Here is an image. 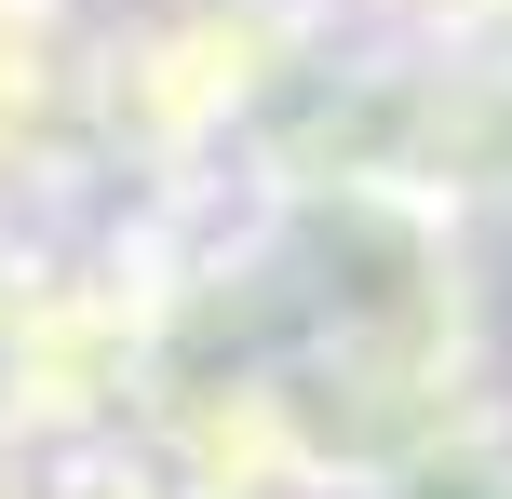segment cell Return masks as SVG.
Listing matches in <instances>:
<instances>
[{
	"label": "cell",
	"mask_w": 512,
	"mask_h": 499,
	"mask_svg": "<svg viewBox=\"0 0 512 499\" xmlns=\"http://www.w3.org/2000/svg\"><path fill=\"white\" fill-rule=\"evenodd\" d=\"M418 27H472V14H499V0H405Z\"/></svg>",
	"instance_id": "obj_1"
},
{
	"label": "cell",
	"mask_w": 512,
	"mask_h": 499,
	"mask_svg": "<svg viewBox=\"0 0 512 499\" xmlns=\"http://www.w3.org/2000/svg\"><path fill=\"white\" fill-rule=\"evenodd\" d=\"M499 499H512V486H499Z\"/></svg>",
	"instance_id": "obj_2"
}]
</instances>
